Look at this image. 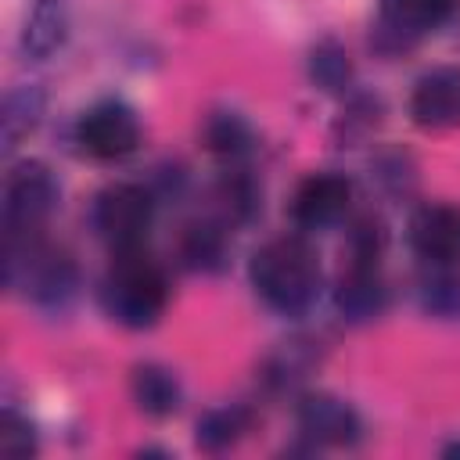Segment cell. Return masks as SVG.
<instances>
[{
	"label": "cell",
	"mask_w": 460,
	"mask_h": 460,
	"mask_svg": "<svg viewBox=\"0 0 460 460\" xmlns=\"http://www.w3.org/2000/svg\"><path fill=\"white\" fill-rule=\"evenodd\" d=\"M248 273H252V288L259 291V298L284 316L305 313L320 288L316 252L302 237H277L262 244L252 255Z\"/></svg>",
	"instance_id": "1"
},
{
	"label": "cell",
	"mask_w": 460,
	"mask_h": 460,
	"mask_svg": "<svg viewBox=\"0 0 460 460\" xmlns=\"http://www.w3.org/2000/svg\"><path fill=\"white\" fill-rule=\"evenodd\" d=\"M169 288H165V273L140 252H115L111 270L104 273L101 284V305L104 313L122 323V327H151L158 323L162 309H165Z\"/></svg>",
	"instance_id": "2"
},
{
	"label": "cell",
	"mask_w": 460,
	"mask_h": 460,
	"mask_svg": "<svg viewBox=\"0 0 460 460\" xmlns=\"http://www.w3.org/2000/svg\"><path fill=\"white\" fill-rule=\"evenodd\" d=\"M155 201L137 183H111L93 198V230L101 241L111 244V252H133L147 237Z\"/></svg>",
	"instance_id": "3"
},
{
	"label": "cell",
	"mask_w": 460,
	"mask_h": 460,
	"mask_svg": "<svg viewBox=\"0 0 460 460\" xmlns=\"http://www.w3.org/2000/svg\"><path fill=\"white\" fill-rule=\"evenodd\" d=\"M58 180L43 162H22L4 187V223L7 237H29L58 208Z\"/></svg>",
	"instance_id": "4"
},
{
	"label": "cell",
	"mask_w": 460,
	"mask_h": 460,
	"mask_svg": "<svg viewBox=\"0 0 460 460\" xmlns=\"http://www.w3.org/2000/svg\"><path fill=\"white\" fill-rule=\"evenodd\" d=\"M75 140L90 158H101V162L126 158L140 144V122L133 108H126L122 101H101L79 119Z\"/></svg>",
	"instance_id": "5"
},
{
	"label": "cell",
	"mask_w": 460,
	"mask_h": 460,
	"mask_svg": "<svg viewBox=\"0 0 460 460\" xmlns=\"http://www.w3.org/2000/svg\"><path fill=\"white\" fill-rule=\"evenodd\" d=\"M410 115L420 129H456L460 126V65H438L424 72L410 97Z\"/></svg>",
	"instance_id": "6"
},
{
	"label": "cell",
	"mask_w": 460,
	"mask_h": 460,
	"mask_svg": "<svg viewBox=\"0 0 460 460\" xmlns=\"http://www.w3.org/2000/svg\"><path fill=\"white\" fill-rule=\"evenodd\" d=\"M349 198H352V183L341 172H313L298 183L291 198V219L305 230H323L345 216Z\"/></svg>",
	"instance_id": "7"
},
{
	"label": "cell",
	"mask_w": 460,
	"mask_h": 460,
	"mask_svg": "<svg viewBox=\"0 0 460 460\" xmlns=\"http://www.w3.org/2000/svg\"><path fill=\"white\" fill-rule=\"evenodd\" d=\"M410 244L431 266H449L460 259V208L428 201L410 216Z\"/></svg>",
	"instance_id": "8"
},
{
	"label": "cell",
	"mask_w": 460,
	"mask_h": 460,
	"mask_svg": "<svg viewBox=\"0 0 460 460\" xmlns=\"http://www.w3.org/2000/svg\"><path fill=\"white\" fill-rule=\"evenodd\" d=\"M298 428L313 442H323V446H352V442H359V431H363L359 413L345 399H338L331 392L302 395V402H298Z\"/></svg>",
	"instance_id": "9"
},
{
	"label": "cell",
	"mask_w": 460,
	"mask_h": 460,
	"mask_svg": "<svg viewBox=\"0 0 460 460\" xmlns=\"http://www.w3.org/2000/svg\"><path fill=\"white\" fill-rule=\"evenodd\" d=\"M460 11V0H381V36L406 43Z\"/></svg>",
	"instance_id": "10"
},
{
	"label": "cell",
	"mask_w": 460,
	"mask_h": 460,
	"mask_svg": "<svg viewBox=\"0 0 460 460\" xmlns=\"http://www.w3.org/2000/svg\"><path fill=\"white\" fill-rule=\"evenodd\" d=\"M334 305L352 323L374 320L385 309V284L377 277V262H352L334 291Z\"/></svg>",
	"instance_id": "11"
},
{
	"label": "cell",
	"mask_w": 460,
	"mask_h": 460,
	"mask_svg": "<svg viewBox=\"0 0 460 460\" xmlns=\"http://www.w3.org/2000/svg\"><path fill=\"white\" fill-rule=\"evenodd\" d=\"M129 392L140 413L147 417H169L180 410V381L172 370L158 363H140L129 377Z\"/></svg>",
	"instance_id": "12"
},
{
	"label": "cell",
	"mask_w": 460,
	"mask_h": 460,
	"mask_svg": "<svg viewBox=\"0 0 460 460\" xmlns=\"http://www.w3.org/2000/svg\"><path fill=\"white\" fill-rule=\"evenodd\" d=\"M68 36V7L65 0H36V7L29 11V22L22 29V47L32 58H47L54 54Z\"/></svg>",
	"instance_id": "13"
},
{
	"label": "cell",
	"mask_w": 460,
	"mask_h": 460,
	"mask_svg": "<svg viewBox=\"0 0 460 460\" xmlns=\"http://www.w3.org/2000/svg\"><path fill=\"white\" fill-rule=\"evenodd\" d=\"M43 115V90L40 86H14L4 97V111H0V140L4 151L18 147L22 137H29V129L40 122Z\"/></svg>",
	"instance_id": "14"
},
{
	"label": "cell",
	"mask_w": 460,
	"mask_h": 460,
	"mask_svg": "<svg viewBox=\"0 0 460 460\" xmlns=\"http://www.w3.org/2000/svg\"><path fill=\"white\" fill-rule=\"evenodd\" d=\"M309 79L323 93L349 90V83H352V61H349V50L334 36H323V40L313 43V50H309Z\"/></svg>",
	"instance_id": "15"
},
{
	"label": "cell",
	"mask_w": 460,
	"mask_h": 460,
	"mask_svg": "<svg viewBox=\"0 0 460 460\" xmlns=\"http://www.w3.org/2000/svg\"><path fill=\"white\" fill-rule=\"evenodd\" d=\"M201 140L219 158H241V155L252 151L255 133L237 111H212L205 119V126H201Z\"/></svg>",
	"instance_id": "16"
},
{
	"label": "cell",
	"mask_w": 460,
	"mask_h": 460,
	"mask_svg": "<svg viewBox=\"0 0 460 460\" xmlns=\"http://www.w3.org/2000/svg\"><path fill=\"white\" fill-rule=\"evenodd\" d=\"M252 428V413L244 406H219V410H208L201 420H198V446L208 449V453H219L226 446H234L244 431Z\"/></svg>",
	"instance_id": "17"
},
{
	"label": "cell",
	"mask_w": 460,
	"mask_h": 460,
	"mask_svg": "<svg viewBox=\"0 0 460 460\" xmlns=\"http://www.w3.org/2000/svg\"><path fill=\"white\" fill-rule=\"evenodd\" d=\"M223 230L212 223H190L183 234V262L194 270H219L223 266Z\"/></svg>",
	"instance_id": "18"
},
{
	"label": "cell",
	"mask_w": 460,
	"mask_h": 460,
	"mask_svg": "<svg viewBox=\"0 0 460 460\" xmlns=\"http://www.w3.org/2000/svg\"><path fill=\"white\" fill-rule=\"evenodd\" d=\"M420 302L435 316H446V320L460 316V277L442 273V266H435V273L424 277L420 284Z\"/></svg>",
	"instance_id": "19"
},
{
	"label": "cell",
	"mask_w": 460,
	"mask_h": 460,
	"mask_svg": "<svg viewBox=\"0 0 460 460\" xmlns=\"http://www.w3.org/2000/svg\"><path fill=\"white\" fill-rule=\"evenodd\" d=\"M36 449V438H32V428L25 417H18L14 410L4 413V428H0V453L4 456H29Z\"/></svg>",
	"instance_id": "20"
},
{
	"label": "cell",
	"mask_w": 460,
	"mask_h": 460,
	"mask_svg": "<svg viewBox=\"0 0 460 460\" xmlns=\"http://www.w3.org/2000/svg\"><path fill=\"white\" fill-rule=\"evenodd\" d=\"M446 456H460V442H456V446H449V449H446Z\"/></svg>",
	"instance_id": "21"
}]
</instances>
